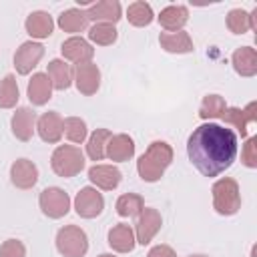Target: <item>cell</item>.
I'll return each mask as SVG.
<instances>
[{
  "label": "cell",
  "instance_id": "cell-1",
  "mask_svg": "<svg viewBox=\"0 0 257 257\" xmlns=\"http://www.w3.org/2000/svg\"><path fill=\"white\" fill-rule=\"evenodd\" d=\"M187 155L201 175L217 177L227 171L237 157V135L217 122H205L191 133Z\"/></svg>",
  "mask_w": 257,
  "mask_h": 257
},
{
  "label": "cell",
  "instance_id": "cell-2",
  "mask_svg": "<svg viewBox=\"0 0 257 257\" xmlns=\"http://www.w3.org/2000/svg\"><path fill=\"white\" fill-rule=\"evenodd\" d=\"M173 163V147L165 141H153L149 149L139 157L137 161V171L139 177L147 183H157L167 167Z\"/></svg>",
  "mask_w": 257,
  "mask_h": 257
},
{
  "label": "cell",
  "instance_id": "cell-3",
  "mask_svg": "<svg viewBox=\"0 0 257 257\" xmlns=\"http://www.w3.org/2000/svg\"><path fill=\"white\" fill-rule=\"evenodd\" d=\"M213 193V209L219 215H235L241 209V193H239V185L235 179L225 177L213 183L211 187Z\"/></svg>",
  "mask_w": 257,
  "mask_h": 257
},
{
  "label": "cell",
  "instance_id": "cell-4",
  "mask_svg": "<svg viewBox=\"0 0 257 257\" xmlns=\"http://www.w3.org/2000/svg\"><path fill=\"white\" fill-rule=\"evenodd\" d=\"M50 167L62 179L74 177L84 169V155L74 145H60L50 157Z\"/></svg>",
  "mask_w": 257,
  "mask_h": 257
},
{
  "label": "cell",
  "instance_id": "cell-5",
  "mask_svg": "<svg viewBox=\"0 0 257 257\" xmlns=\"http://www.w3.org/2000/svg\"><path fill=\"white\" fill-rule=\"evenodd\" d=\"M56 249L64 257H84L88 251V237L76 225H66L56 233Z\"/></svg>",
  "mask_w": 257,
  "mask_h": 257
},
{
  "label": "cell",
  "instance_id": "cell-6",
  "mask_svg": "<svg viewBox=\"0 0 257 257\" xmlns=\"http://www.w3.org/2000/svg\"><path fill=\"white\" fill-rule=\"evenodd\" d=\"M38 205L46 217L60 219L70 211V197L60 187H46L38 197Z\"/></svg>",
  "mask_w": 257,
  "mask_h": 257
},
{
  "label": "cell",
  "instance_id": "cell-7",
  "mask_svg": "<svg viewBox=\"0 0 257 257\" xmlns=\"http://www.w3.org/2000/svg\"><path fill=\"white\" fill-rule=\"evenodd\" d=\"M104 199L94 187H82L74 197V211L82 219H94L102 213Z\"/></svg>",
  "mask_w": 257,
  "mask_h": 257
},
{
  "label": "cell",
  "instance_id": "cell-8",
  "mask_svg": "<svg viewBox=\"0 0 257 257\" xmlns=\"http://www.w3.org/2000/svg\"><path fill=\"white\" fill-rule=\"evenodd\" d=\"M161 225H163L161 213L157 209H153V207H145L139 213V219H137V225H135V239H137V243L149 245L153 241V237L159 233Z\"/></svg>",
  "mask_w": 257,
  "mask_h": 257
},
{
  "label": "cell",
  "instance_id": "cell-9",
  "mask_svg": "<svg viewBox=\"0 0 257 257\" xmlns=\"http://www.w3.org/2000/svg\"><path fill=\"white\" fill-rule=\"evenodd\" d=\"M72 80H74V84H76L80 94L92 96V94H96V90L100 86V70H98V66L94 62L74 64Z\"/></svg>",
  "mask_w": 257,
  "mask_h": 257
},
{
  "label": "cell",
  "instance_id": "cell-10",
  "mask_svg": "<svg viewBox=\"0 0 257 257\" xmlns=\"http://www.w3.org/2000/svg\"><path fill=\"white\" fill-rule=\"evenodd\" d=\"M44 56V46L40 42L28 40L22 42L18 46V50L14 52V68L18 74H30L32 68L40 62V58Z\"/></svg>",
  "mask_w": 257,
  "mask_h": 257
},
{
  "label": "cell",
  "instance_id": "cell-11",
  "mask_svg": "<svg viewBox=\"0 0 257 257\" xmlns=\"http://www.w3.org/2000/svg\"><path fill=\"white\" fill-rule=\"evenodd\" d=\"M84 12L86 18L94 24H116L122 18V8L116 0H100L96 4H90Z\"/></svg>",
  "mask_w": 257,
  "mask_h": 257
},
{
  "label": "cell",
  "instance_id": "cell-12",
  "mask_svg": "<svg viewBox=\"0 0 257 257\" xmlns=\"http://www.w3.org/2000/svg\"><path fill=\"white\" fill-rule=\"evenodd\" d=\"M36 131L44 143H58L64 135V118L56 110L42 112L36 120Z\"/></svg>",
  "mask_w": 257,
  "mask_h": 257
},
{
  "label": "cell",
  "instance_id": "cell-13",
  "mask_svg": "<svg viewBox=\"0 0 257 257\" xmlns=\"http://www.w3.org/2000/svg\"><path fill=\"white\" fill-rule=\"evenodd\" d=\"M60 52L66 60L74 62V64H84V62H90L92 56H94V48L90 46L88 40L80 38V36H70L62 42L60 46Z\"/></svg>",
  "mask_w": 257,
  "mask_h": 257
},
{
  "label": "cell",
  "instance_id": "cell-14",
  "mask_svg": "<svg viewBox=\"0 0 257 257\" xmlns=\"http://www.w3.org/2000/svg\"><path fill=\"white\" fill-rule=\"evenodd\" d=\"M10 126H12V135L26 143L32 139L34 131H36V114L32 108L28 106H18L16 112L12 114V120H10Z\"/></svg>",
  "mask_w": 257,
  "mask_h": 257
},
{
  "label": "cell",
  "instance_id": "cell-15",
  "mask_svg": "<svg viewBox=\"0 0 257 257\" xmlns=\"http://www.w3.org/2000/svg\"><path fill=\"white\" fill-rule=\"evenodd\" d=\"M10 181L18 189H32L38 181V167L28 159H16L10 167Z\"/></svg>",
  "mask_w": 257,
  "mask_h": 257
},
{
  "label": "cell",
  "instance_id": "cell-16",
  "mask_svg": "<svg viewBox=\"0 0 257 257\" xmlns=\"http://www.w3.org/2000/svg\"><path fill=\"white\" fill-rule=\"evenodd\" d=\"M221 118L229 124H233L241 137H247V124L257 120V102H249L247 108H239V106H227L225 112L221 114Z\"/></svg>",
  "mask_w": 257,
  "mask_h": 257
},
{
  "label": "cell",
  "instance_id": "cell-17",
  "mask_svg": "<svg viewBox=\"0 0 257 257\" xmlns=\"http://www.w3.org/2000/svg\"><path fill=\"white\" fill-rule=\"evenodd\" d=\"M88 179L94 187H98L102 191H112V189L118 187L122 175L112 165H94V167L88 169Z\"/></svg>",
  "mask_w": 257,
  "mask_h": 257
},
{
  "label": "cell",
  "instance_id": "cell-18",
  "mask_svg": "<svg viewBox=\"0 0 257 257\" xmlns=\"http://www.w3.org/2000/svg\"><path fill=\"white\" fill-rule=\"evenodd\" d=\"M26 92H28V98L34 106H42L52 98V82L44 72H36L28 80Z\"/></svg>",
  "mask_w": 257,
  "mask_h": 257
},
{
  "label": "cell",
  "instance_id": "cell-19",
  "mask_svg": "<svg viewBox=\"0 0 257 257\" xmlns=\"http://www.w3.org/2000/svg\"><path fill=\"white\" fill-rule=\"evenodd\" d=\"M135 155V141L124 135V133H118V135H112L106 143V157L110 161H116V163H124L128 159H133Z\"/></svg>",
  "mask_w": 257,
  "mask_h": 257
},
{
  "label": "cell",
  "instance_id": "cell-20",
  "mask_svg": "<svg viewBox=\"0 0 257 257\" xmlns=\"http://www.w3.org/2000/svg\"><path fill=\"white\" fill-rule=\"evenodd\" d=\"M24 28L32 38H48L54 30V22H52V16L48 12L36 10V12H30L26 16Z\"/></svg>",
  "mask_w": 257,
  "mask_h": 257
},
{
  "label": "cell",
  "instance_id": "cell-21",
  "mask_svg": "<svg viewBox=\"0 0 257 257\" xmlns=\"http://www.w3.org/2000/svg\"><path fill=\"white\" fill-rule=\"evenodd\" d=\"M159 42H161V46H163L167 52H173V54H187V52H193V48H195L191 34L185 32V30L161 32Z\"/></svg>",
  "mask_w": 257,
  "mask_h": 257
},
{
  "label": "cell",
  "instance_id": "cell-22",
  "mask_svg": "<svg viewBox=\"0 0 257 257\" xmlns=\"http://www.w3.org/2000/svg\"><path fill=\"white\" fill-rule=\"evenodd\" d=\"M233 68L241 76H255L257 74V52L253 46H241L231 56Z\"/></svg>",
  "mask_w": 257,
  "mask_h": 257
},
{
  "label": "cell",
  "instance_id": "cell-23",
  "mask_svg": "<svg viewBox=\"0 0 257 257\" xmlns=\"http://www.w3.org/2000/svg\"><path fill=\"white\" fill-rule=\"evenodd\" d=\"M157 18H159V24H161L165 30L177 32V30H181V28L187 24V20H189V10H187V6L171 4V6L163 8Z\"/></svg>",
  "mask_w": 257,
  "mask_h": 257
},
{
  "label": "cell",
  "instance_id": "cell-24",
  "mask_svg": "<svg viewBox=\"0 0 257 257\" xmlns=\"http://www.w3.org/2000/svg\"><path fill=\"white\" fill-rule=\"evenodd\" d=\"M108 245L118 251V253H131L137 245V239H135V231L124 225V223H118L114 225L110 231H108Z\"/></svg>",
  "mask_w": 257,
  "mask_h": 257
},
{
  "label": "cell",
  "instance_id": "cell-25",
  "mask_svg": "<svg viewBox=\"0 0 257 257\" xmlns=\"http://www.w3.org/2000/svg\"><path fill=\"white\" fill-rule=\"evenodd\" d=\"M46 76L50 78L52 88H56V90H66L72 84V68L60 58H54L48 62Z\"/></svg>",
  "mask_w": 257,
  "mask_h": 257
},
{
  "label": "cell",
  "instance_id": "cell-26",
  "mask_svg": "<svg viewBox=\"0 0 257 257\" xmlns=\"http://www.w3.org/2000/svg\"><path fill=\"white\" fill-rule=\"evenodd\" d=\"M88 24V18H86V12L80 10V8H68L64 10L60 16H58V26L64 30V32H82Z\"/></svg>",
  "mask_w": 257,
  "mask_h": 257
},
{
  "label": "cell",
  "instance_id": "cell-27",
  "mask_svg": "<svg viewBox=\"0 0 257 257\" xmlns=\"http://www.w3.org/2000/svg\"><path fill=\"white\" fill-rule=\"evenodd\" d=\"M110 137H112V133L108 128H96L86 143V155L92 161H102L106 157V143Z\"/></svg>",
  "mask_w": 257,
  "mask_h": 257
},
{
  "label": "cell",
  "instance_id": "cell-28",
  "mask_svg": "<svg viewBox=\"0 0 257 257\" xmlns=\"http://www.w3.org/2000/svg\"><path fill=\"white\" fill-rule=\"evenodd\" d=\"M126 18H128V22H131L133 26L143 28V26H149V24L153 22L155 14H153L151 4H147V2H143V0H137V2L128 4V8H126Z\"/></svg>",
  "mask_w": 257,
  "mask_h": 257
},
{
  "label": "cell",
  "instance_id": "cell-29",
  "mask_svg": "<svg viewBox=\"0 0 257 257\" xmlns=\"http://www.w3.org/2000/svg\"><path fill=\"white\" fill-rule=\"evenodd\" d=\"M116 213L120 217H139V213L145 209V201L137 193H124L116 199Z\"/></svg>",
  "mask_w": 257,
  "mask_h": 257
},
{
  "label": "cell",
  "instance_id": "cell-30",
  "mask_svg": "<svg viewBox=\"0 0 257 257\" xmlns=\"http://www.w3.org/2000/svg\"><path fill=\"white\" fill-rule=\"evenodd\" d=\"M118 38V32L114 24H92L88 28V40L98 46H110Z\"/></svg>",
  "mask_w": 257,
  "mask_h": 257
},
{
  "label": "cell",
  "instance_id": "cell-31",
  "mask_svg": "<svg viewBox=\"0 0 257 257\" xmlns=\"http://www.w3.org/2000/svg\"><path fill=\"white\" fill-rule=\"evenodd\" d=\"M18 82L14 78V74H6L0 80V108H12L18 102Z\"/></svg>",
  "mask_w": 257,
  "mask_h": 257
},
{
  "label": "cell",
  "instance_id": "cell-32",
  "mask_svg": "<svg viewBox=\"0 0 257 257\" xmlns=\"http://www.w3.org/2000/svg\"><path fill=\"white\" fill-rule=\"evenodd\" d=\"M227 108V102L223 96L219 94H207L201 102V108H199V116L201 118H221V114L225 112Z\"/></svg>",
  "mask_w": 257,
  "mask_h": 257
},
{
  "label": "cell",
  "instance_id": "cell-33",
  "mask_svg": "<svg viewBox=\"0 0 257 257\" xmlns=\"http://www.w3.org/2000/svg\"><path fill=\"white\" fill-rule=\"evenodd\" d=\"M227 28L233 34H245L251 30V20H249V12H245L243 8H233L227 14Z\"/></svg>",
  "mask_w": 257,
  "mask_h": 257
},
{
  "label": "cell",
  "instance_id": "cell-34",
  "mask_svg": "<svg viewBox=\"0 0 257 257\" xmlns=\"http://www.w3.org/2000/svg\"><path fill=\"white\" fill-rule=\"evenodd\" d=\"M86 122L80 116H66L64 118V135L72 143H82L86 139Z\"/></svg>",
  "mask_w": 257,
  "mask_h": 257
},
{
  "label": "cell",
  "instance_id": "cell-35",
  "mask_svg": "<svg viewBox=\"0 0 257 257\" xmlns=\"http://www.w3.org/2000/svg\"><path fill=\"white\" fill-rule=\"evenodd\" d=\"M241 163H243L245 167H249V169H255V167H257V137L247 139V143L243 145Z\"/></svg>",
  "mask_w": 257,
  "mask_h": 257
},
{
  "label": "cell",
  "instance_id": "cell-36",
  "mask_svg": "<svg viewBox=\"0 0 257 257\" xmlns=\"http://www.w3.org/2000/svg\"><path fill=\"white\" fill-rule=\"evenodd\" d=\"M0 257H26V247L20 239H6L0 245Z\"/></svg>",
  "mask_w": 257,
  "mask_h": 257
},
{
  "label": "cell",
  "instance_id": "cell-37",
  "mask_svg": "<svg viewBox=\"0 0 257 257\" xmlns=\"http://www.w3.org/2000/svg\"><path fill=\"white\" fill-rule=\"evenodd\" d=\"M147 257H177V253H175L173 247H169V245H155V247L147 253Z\"/></svg>",
  "mask_w": 257,
  "mask_h": 257
},
{
  "label": "cell",
  "instance_id": "cell-38",
  "mask_svg": "<svg viewBox=\"0 0 257 257\" xmlns=\"http://www.w3.org/2000/svg\"><path fill=\"white\" fill-rule=\"evenodd\" d=\"M98 257H114V255H112V253H100Z\"/></svg>",
  "mask_w": 257,
  "mask_h": 257
},
{
  "label": "cell",
  "instance_id": "cell-39",
  "mask_svg": "<svg viewBox=\"0 0 257 257\" xmlns=\"http://www.w3.org/2000/svg\"><path fill=\"white\" fill-rule=\"evenodd\" d=\"M189 257H207V255H189Z\"/></svg>",
  "mask_w": 257,
  "mask_h": 257
}]
</instances>
